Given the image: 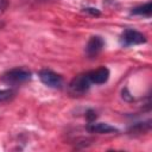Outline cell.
Segmentation results:
<instances>
[{
    "label": "cell",
    "mask_w": 152,
    "mask_h": 152,
    "mask_svg": "<svg viewBox=\"0 0 152 152\" xmlns=\"http://www.w3.org/2000/svg\"><path fill=\"white\" fill-rule=\"evenodd\" d=\"M32 77L31 71L25 68H14L10 71L5 72L2 76V81L7 84H20L26 81H30Z\"/></svg>",
    "instance_id": "6da1fadb"
},
{
    "label": "cell",
    "mask_w": 152,
    "mask_h": 152,
    "mask_svg": "<svg viewBox=\"0 0 152 152\" xmlns=\"http://www.w3.org/2000/svg\"><path fill=\"white\" fill-rule=\"evenodd\" d=\"M146 40L147 39H146L145 34H142L141 32L133 30V28H126L121 33V38H120V42L124 46L142 44V43H146Z\"/></svg>",
    "instance_id": "7a4b0ae2"
},
{
    "label": "cell",
    "mask_w": 152,
    "mask_h": 152,
    "mask_svg": "<svg viewBox=\"0 0 152 152\" xmlns=\"http://www.w3.org/2000/svg\"><path fill=\"white\" fill-rule=\"evenodd\" d=\"M39 78L45 86H48L50 88H61L63 86V77L49 69L40 70Z\"/></svg>",
    "instance_id": "3957f363"
},
{
    "label": "cell",
    "mask_w": 152,
    "mask_h": 152,
    "mask_svg": "<svg viewBox=\"0 0 152 152\" xmlns=\"http://www.w3.org/2000/svg\"><path fill=\"white\" fill-rule=\"evenodd\" d=\"M90 81L87 76V74L83 75H78L76 76L69 84V89L71 94H77V95H82L86 91H88V89L90 88Z\"/></svg>",
    "instance_id": "277c9868"
},
{
    "label": "cell",
    "mask_w": 152,
    "mask_h": 152,
    "mask_svg": "<svg viewBox=\"0 0 152 152\" xmlns=\"http://www.w3.org/2000/svg\"><path fill=\"white\" fill-rule=\"evenodd\" d=\"M87 76H88L90 83L103 84L109 78V70L106 66H100L95 70H91V71L87 72Z\"/></svg>",
    "instance_id": "5b68a950"
},
{
    "label": "cell",
    "mask_w": 152,
    "mask_h": 152,
    "mask_svg": "<svg viewBox=\"0 0 152 152\" xmlns=\"http://www.w3.org/2000/svg\"><path fill=\"white\" fill-rule=\"evenodd\" d=\"M103 45H104V42L100 36H93L86 46V52L89 57L96 56L102 50Z\"/></svg>",
    "instance_id": "8992f818"
},
{
    "label": "cell",
    "mask_w": 152,
    "mask_h": 152,
    "mask_svg": "<svg viewBox=\"0 0 152 152\" xmlns=\"http://www.w3.org/2000/svg\"><path fill=\"white\" fill-rule=\"evenodd\" d=\"M87 129L90 133H99V134H107V133H114L118 132V129L104 122H89L87 126Z\"/></svg>",
    "instance_id": "52a82bcc"
},
{
    "label": "cell",
    "mask_w": 152,
    "mask_h": 152,
    "mask_svg": "<svg viewBox=\"0 0 152 152\" xmlns=\"http://www.w3.org/2000/svg\"><path fill=\"white\" fill-rule=\"evenodd\" d=\"M151 12H152V4L151 1L141 5V6H138V7H134L131 13L132 14H137V15H146V17H150L151 15Z\"/></svg>",
    "instance_id": "ba28073f"
},
{
    "label": "cell",
    "mask_w": 152,
    "mask_h": 152,
    "mask_svg": "<svg viewBox=\"0 0 152 152\" xmlns=\"http://www.w3.org/2000/svg\"><path fill=\"white\" fill-rule=\"evenodd\" d=\"M14 90L12 89H0V102L8 101L14 96Z\"/></svg>",
    "instance_id": "9c48e42d"
},
{
    "label": "cell",
    "mask_w": 152,
    "mask_h": 152,
    "mask_svg": "<svg viewBox=\"0 0 152 152\" xmlns=\"http://www.w3.org/2000/svg\"><path fill=\"white\" fill-rule=\"evenodd\" d=\"M83 12H86V13H89L90 15H94V17H99V15L101 14L99 10H96V8H93V7H87V8H83Z\"/></svg>",
    "instance_id": "30bf717a"
},
{
    "label": "cell",
    "mask_w": 152,
    "mask_h": 152,
    "mask_svg": "<svg viewBox=\"0 0 152 152\" xmlns=\"http://www.w3.org/2000/svg\"><path fill=\"white\" fill-rule=\"evenodd\" d=\"M86 116H87V119H88L89 122H93L96 119V113L93 109H88L87 113H86Z\"/></svg>",
    "instance_id": "8fae6325"
},
{
    "label": "cell",
    "mask_w": 152,
    "mask_h": 152,
    "mask_svg": "<svg viewBox=\"0 0 152 152\" xmlns=\"http://www.w3.org/2000/svg\"><path fill=\"white\" fill-rule=\"evenodd\" d=\"M10 5V0H0V15L7 10Z\"/></svg>",
    "instance_id": "7c38bea8"
},
{
    "label": "cell",
    "mask_w": 152,
    "mask_h": 152,
    "mask_svg": "<svg viewBox=\"0 0 152 152\" xmlns=\"http://www.w3.org/2000/svg\"><path fill=\"white\" fill-rule=\"evenodd\" d=\"M4 25H5V24H4L2 21H0V28H2V27H4Z\"/></svg>",
    "instance_id": "4fadbf2b"
}]
</instances>
